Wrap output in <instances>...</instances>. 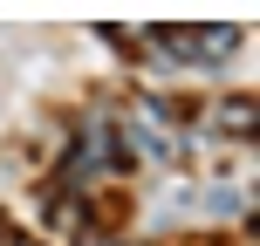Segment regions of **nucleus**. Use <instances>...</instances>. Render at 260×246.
Masks as SVG:
<instances>
[{
    "label": "nucleus",
    "mask_w": 260,
    "mask_h": 246,
    "mask_svg": "<svg viewBox=\"0 0 260 246\" xmlns=\"http://www.w3.org/2000/svg\"><path fill=\"white\" fill-rule=\"evenodd\" d=\"M247 117H253V103H226L219 110V130H247Z\"/></svg>",
    "instance_id": "obj_1"
},
{
    "label": "nucleus",
    "mask_w": 260,
    "mask_h": 246,
    "mask_svg": "<svg viewBox=\"0 0 260 246\" xmlns=\"http://www.w3.org/2000/svg\"><path fill=\"white\" fill-rule=\"evenodd\" d=\"M0 246H27V239H0Z\"/></svg>",
    "instance_id": "obj_2"
}]
</instances>
